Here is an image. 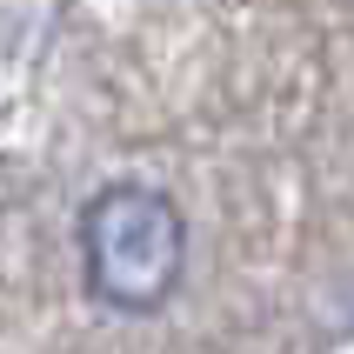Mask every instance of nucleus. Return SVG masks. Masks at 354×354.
Segmentation results:
<instances>
[{
  "mask_svg": "<svg viewBox=\"0 0 354 354\" xmlns=\"http://www.w3.org/2000/svg\"><path fill=\"white\" fill-rule=\"evenodd\" d=\"M80 268L94 301L120 315H154L180 288L187 268V221L160 187L114 180L80 207Z\"/></svg>",
  "mask_w": 354,
  "mask_h": 354,
  "instance_id": "1",
  "label": "nucleus"
}]
</instances>
